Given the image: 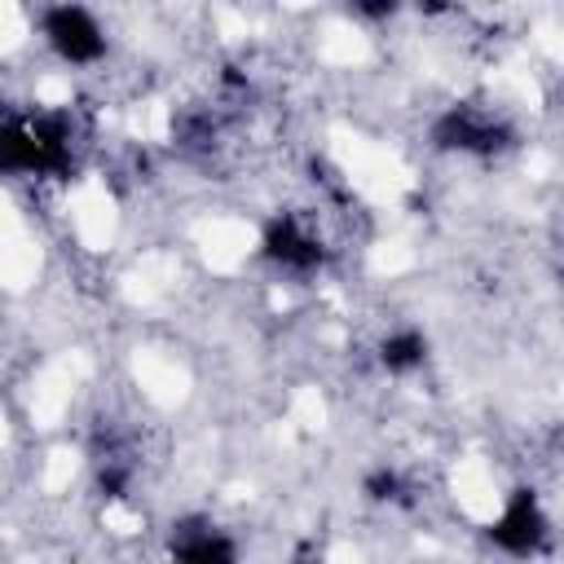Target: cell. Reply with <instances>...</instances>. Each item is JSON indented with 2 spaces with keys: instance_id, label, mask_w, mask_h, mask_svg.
Instances as JSON below:
<instances>
[{
  "instance_id": "7a4b0ae2",
  "label": "cell",
  "mask_w": 564,
  "mask_h": 564,
  "mask_svg": "<svg viewBox=\"0 0 564 564\" xmlns=\"http://www.w3.org/2000/svg\"><path fill=\"white\" fill-rule=\"evenodd\" d=\"M480 538L494 555L511 564H538L555 551V511L538 485L516 480L489 502Z\"/></svg>"
},
{
  "instance_id": "5b68a950",
  "label": "cell",
  "mask_w": 564,
  "mask_h": 564,
  "mask_svg": "<svg viewBox=\"0 0 564 564\" xmlns=\"http://www.w3.org/2000/svg\"><path fill=\"white\" fill-rule=\"evenodd\" d=\"M35 40L48 53V62H57L62 70H79V75L106 66L115 53L110 22L93 4H75V0L35 9Z\"/></svg>"
},
{
  "instance_id": "6da1fadb",
  "label": "cell",
  "mask_w": 564,
  "mask_h": 564,
  "mask_svg": "<svg viewBox=\"0 0 564 564\" xmlns=\"http://www.w3.org/2000/svg\"><path fill=\"white\" fill-rule=\"evenodd\" d=\"M427 145L445 159L498 163L520 150V123L494 101L458 97V101H445L427 119Z\"/></svg>"
},
{
  "instance_id": "277c9868",
  "label": "cell",
  "mask_w": 564,
  "mask_h": 564,
  "mask_svg": "<svg viewBox=\"0 0 564 564\" xmlns=\"http://www.w3.org/2000/svg\"><path fill=\"white\" fill-rule=\"evenodd\" d=\"M256 260L286 278V282H313L330 269L335 247L317 220V212L308 207H278L260 220L256 229Z\"/></svg>"
},
{
  "instance_id": "8992f818",
  "label": "cell",
  "mask_w": 564,
  "mask_h": 564,
  "mask_svg": "<svg viewBox=\"0 0 564 564\" xmlns=\"http://www.w3.org/2000/svg\"><path fill=\"white\" fill-rule=\"evenodd\" d=\"M167 564H242V538L212 511H181L163 529Z\"/></svg>"
},
{
  "instance_id": "3957f363",
  "label": "cell",
  "mask_w": 564,
  "mask_h": 564,
  "mask_svg": "<svg viewBox=\"0 0 564 564\" xmlns=\"http://www.w3.org/2000/svg\"><path fill=\"white\" fill-rule=\"evenodd\" d=\"M75 123L62 110L0 115V176L4 181H44L70 167Z\"/></svg>"
},
{
  "instance_id": "ba28073f",
  "label": "cell",
  "mask_w": 564,
  "mask_h": 564,
  "mask_svg": "<svg viewBox=\"0 0 564 564\" xmlns=\"http://www.w3.org/2000/svg\"><path fill=\"white\" fill-rule=\"evenodd\" d=\"M361 489H366V498L379 502V507H397V502H405V476H401L397 467H379V471H370Z\"/></svg>"
},
{
  "instance_id": "52a82bcc",
  "label": "cell",
  "mask_w": 564,
  "mask_h": 564,
  "mask_svg": "<svg viewBox=\"0 0 564 564\" xmlns=\"http://www.w3.org/2000/svg\"><path fill=\"white\" fill-rule=\"evenodd\" d=\"M427 361H432V335L419 322H397L375 339V366L388 379H410L427 370Z\"/></svg>"
}]
</instances>
